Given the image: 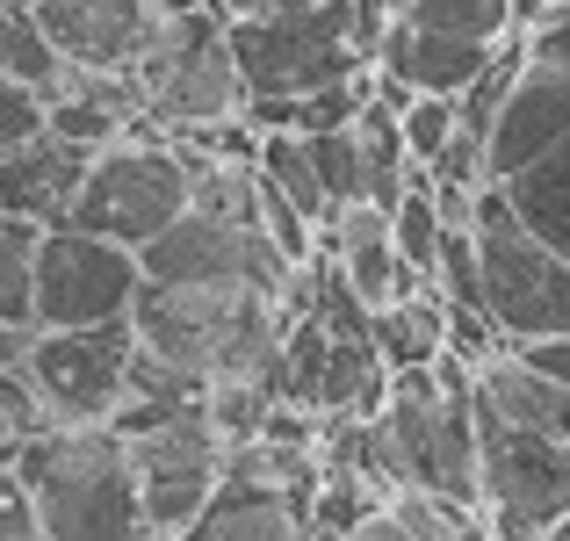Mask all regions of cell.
Listing matches in <instances>:
<instances>
[{"label": "cell", "mask_w": 570, "mask_h": 541, "mask_svg": "<svg viewBox=\"0 0 570 541\" xmlns=\"http://www.w3.org/2000/svg\"><path fill=\"white\" fill-rule=\"evenodd\" d=\"M347 541H412V528H404V520L390 513V505H376V513H368V520H362V528H354Z\"/></svg>", "instance_id": "obj_29"}, {"label": "cell", "mask_w": 570, "mask_h": 541, "mask_svg": "<svg viewBox=\"0 0 570 541\" xmlns=\"http://www.w3.org/2000/svg\"><path fill=\"white\" fill-rule=\"evenodd\" d=\"M311 145V167H318L325 180V195H333V209H347V203H362V145H354V124L347 130H318V138H304Z\"/></svg>", "instance_id": "obj_24"}, {"label": "cell", "mask_w": 570, "mask_h": 541, "mask_svg": "<svg viewBox=\"0 0 570 541\" xmlns=\"http://www.w3.org/2000/svg\"><path fill=\"white\" fill-rule=\"evenodd\" d=\"M203 14H217V22H253V14H275V8H296V0H195Z\"/></svg>", "instance_id": "obj_28"}, {"label": "cell", "mask_w": 570, "mask_h": 541, "mask_svg": "<svg viewBox=\"0 0 570 541\" xmlns=\"http://www.w3.org/2000/svg\"><path fill=\"white\" fill-rule=\"evenodd\" d=\"M22 8H29V0H22Z\"/></svg>", "instance_id": "obj_33"}, {"label": "cell", "mask_w": 570, "mask_h": 541, "mask_svg": "<svg viewBox=\"0 0 570 541\" xmlns=\"http://www.w3.org/2000/svg\"><path fill=\"white\" fill-rule=\"evenodd\" d=\"M138 95H145V124L167 130V138H195L209 124L246 116V87H238L232 37H224L217 14L174 8L159 51L138 66Z\"/></svg>", "instance_id": "obj_8"}, {"label": "cell", "mask_w": 570, "mask_h": 541, "mask_svg": "<svg viewBox=\"0 0 570 541\" xmlns=\"http://www.w3.org/2000/svg\"><path fill=\"white\" fill-rule=\"evenodd\" d=\"M368 340H376L383 368L404 375V368H433L448 354V304L433 289H404L397 304L368 311Z\"/></svg>", "instance_id": "obj_17"}, {"label": "cell", "mask_w": 570, "mask_h": 541, "mask_svg": "<svg viewBox=\"0 0 570 541\" xmlns=\"http://www.w3.org/2000/svg\"><path fill=\"white\" fill-rule=\"evenodd\" d=\"M390 22H412V29H433V37H462V43H513V0H390Z\"/></svg>", "instance_id": "obj_19"}, {"label": "cell", "mask_w": 570, "mask_h": 541, "mask_svg": "<svg viewBox=\"0 0 570 541\" xmlns=\"http://www.w3.org/2000/svg\"><path fill=\"white\" fill-rule=\"evenodd\" d=\"M174 541H304V505L282 499V491H261V484L224 476L217 499L195 513V528L174 534Z\"/></svg>", "instance_id": "obj_16"}, {"label": "cell", "mask_w": 570, "mask_h": 541, "mask_svg": "<svg viewBox=\"0 0 570 541\" xmlns=\"http://www.w3.org/2000/svg\"><path fill=\"white\" fill-rule=\"evenodd\" d=\"M542 541H570V513H563V520H557V528H549Z\"/></svg>", "instance_id": "obj_31"}, {"label": "cell", "mask_w": 570, "mask_h": 541, "mask_svg": "<svg viewBox=\"0 0 570 541\" xmlns=\"http://www.w3.org/2000/svg\"><path fill=\"white\" fill-rule=\"evenodd\" d=\"M43 130V95L22 80H0V153H14V145H29Z\"/></svg>", "instance_id": "obj_26"}, {"label": "cell", "mask_w": 570, "mask_h": 541, "mask_svg": "<svg viewBox=\"0 0 570 541\" xmlns=\"http://www.w3.org/2000/svg\"><path fill=\"white\" fill-rule=\"evenodd\" d=\"M174 8H195V0H174Z\"/></svg>", "instance_id": "obj_32"}, {"label": "cell", "mask_w": 570, "mask_h": 541, "mask_svg": "<svg viewBox=\"0 0 570 541\" xmlns=\"http://www.w3.org/2000/svg\"><path fill=\"white\" fill-rule=\"evenodd\" d=\"M397 130H404V159H412V167H433V159L448 153V138L462 130L455 95H412L397 109Z\"/></svg>", "instance_id": "obj_23"}, {"label": "cell", "mask_w": 570, "mask_h": 541, "mask_svg": "<svg viewBox=\"0 0 570 541\" xmlns=\"http://www.w3.org/2000/svg\"><path fill=\"white\" fill-rule=\"evenodd\" d=\"M0 541H43L37 534V505H29L14 462H0Z\"/></svg>", "instance_id": "obj_27"}, {"label": "cell", "mask_w": 570, "mask_h": 541, "mask_svg": "<svg viewBox=\"0 0 570 541\" xmlns=\"http://www.w3.org/2000/svg\"><path fill=\"white\" fill-rule=\"evenodd\" d=\"M43 541H159L138 505V470L116 426H43L14 455Z\"/></svg>", "instance_id": "obj_3"}, {"label": "cell", "mask_w": 570, "mask_h": 541, "mask_svg": "<svg viewBox=\"0 0 570 541\" xmlns=\"http://www.w3.org/2000/svg\"><path fill=\"white\" fill-rule=\"evenodd\" d=\"M109 426L124 433V447H130L145 528L159 541L188 534L195 513H203L224 484V441H217V426H209V412L203 404H116Z\"/></svg>", "instance_id": "obj_7"}, {"label": "cell", "mask_w": 570, "mask_h": 541, "mask_svg": "<svg viewBox=\"0 0 570 541\" xmlns=\"http://www.w3.org/2000/svg\"><path fill=\"white\" fill-rule=\"evenodd\" d=\"M383 22L390 0H296V8L253 14V22H224V37H232L246 101H289L376 72Z\"/></svg>", "instance_id": "obj_2"}, {"label": "cell", "mask_w": 570, "mask_h": 541, "mask_svg": "<svg viewBox=\"0 0 570 541\" xmlns=\"http://www.w3.org/2000/svg\"><path fill=\"white\" fill-rule=\"evenodd\" d=\"M29 354V325H0V368H22Z\"/></svg>", "instance_id": "obj_30"}, {"label": "cell", "mask_w": 570, "mask_h": 541, "mask_svg": "<svg viewBox=\"0 0 570 541\" xmlns=\"http://www.w3.org/2000/svg\"><path fill=\"white\" fill-rule=\"evenodd\" d=\"M484 180L542 246L570 260V66L520 58V80L484 138Z\"/></svg>", "instance_id": "obj_4"}, {"label": "cell", "mask_w": 570, "mask_h": 541, "mask_svg": "<svg viewBox=\"0 0 570 541\" xmlns=\"http://www.w3.org/2000/svg\"><path fill=\"white\" fill-rule=\"evenodd\" d=\"M29 8L51 51L72 72H101V80H138V66L174 22V0H29Z\"/></svg>", "instance_id": "obj_12"}, {"label": "cell", "mask_w": 570, "mask_h": 541, "mask_svg": "<svg viewBox=\"0 0 570 541\" xmlns=\"http://www.w3.org/2000/svg\"><path fill=\"white\" fill-rule=\"evenodd\" d=\"M441 238H448V224H441V209H433L426 167H412V180H404V195H397V209H390V246H397V260H404V275H412V282H433Z\"/></svg>", "instance_id": "obj_21"}, {"label": "cell", "mask_w": 570, "mask_h": 541, "mask_svg": "<svg viewBox=\"0 0 570 541\" xmlns=\"http://www.w3.org/2000/svg\"><path fill=\"white\" fill-rule=\"evenodd\" d=\"M476 404L484 412H499L505 426H528V433H549V441L570 447V383H557V375L528 368L513 347H499L476 368Z\"/></svg>", "instance_id": "obj_15"}, {"label": "cell", "mask_w": 570, "mask_h": 541, "mask_svg": "<svg viewBox=\"0 0 570 541\" xmlns=\"http://www.w3.org/2000/svg\"><path fill=\"white\" fill-rule=\"evenodd\" d=\"M203 167H209V159H195L181 138L138 124L130 138H116L109 153L87 159L66 224H80V232H95V238H116V246L145 253L195 203V174H203Z\"/></svg>", "instance_id": "obj_5"}, {"label": "cell", "mask_w": 570, "mask_h": 541, "mask_svg": "<svg viewBox=\"0 0 570 541\" xmlns=\"http://www.w3.org/2000/svg\"><path fill=\"white\" fill-rule=\"evenodd\" d=\"M253 174H261L267 188H275L282 203H289L296 217L311 224V232H325V224H333V195H325L318 167H311V145H304V138H289V130H261Z\"/></svg>", "instance_id": "obj_18"}, {"label": "cell", "mask_w": 570, "mask_h": 541, "mask_svg": "<svg viewBox=\"0 0 570 541\" xmlns=\"http://www.w3.org/2000/svg\"><path fill=\"white\" fill-rule=\"evenodd\" d=\"M0 80L37 87L43 101L66 87V58L51 51V37H43L37 8H22V0H0Z\"/></svg>", "instance_id": "obj_20"}, {"label": "cell", "mask_w": 570, "mask_h": 541, "mask_svg": "<svg viewBox=\"0 0 570 541\" xmlns=\"http://www.w3.org/2000/svg\"><path fill=\"white\" fill-rule=\"evenodd\" d=\"M138 333L124 325H95V333H29L22 375L43 397L51 426H109L124 404V375Z\"/></svg>", "instance_id": "obj_11"}, {"label": "cell", "mask_w": 570, "mask_h": 541, "mask_svg": "<svg viewBox=\"0 0 570 541\" xmlns=\"http://www.w3.org/2000/svg\"><path fill=\"white\" fill-rule=\"evenodd\" d=\"M138 289H145V267L130 246L95 238L80 224H43V238H37V333L124 325Z\"/></svg>", "instance_id": "obj_9"}, {"label": "cell", "mask_w": 570, "mask_h": 541, "mask_svg": "<svg viewBox=\"0 0 570 541\" xmlns=\"http://www.w3.org/2000/svg\"><path fill=\"white\" fill-rule=\"evenodd\" d=\"M470 238H476V282H484V318L499 325L505 347L528 340H570V260L528 232L505 209V195L476 188L470 203Z\"/></svg>", "instance_id": "obj_6"}, {"label": "cell", "mask_w": 570, "mask_h": 541, "mask_svg": "<svg viewBox=\"0 0 570 541\" xmlns=\"http://www.w3.org/2000/svg\"><path fill=\"white\" fill-rule=\"evenodd\" d=\"M282 325H289V296L267 289H174V282H145L130 304V333L145 354L181 368L195 390L217 383H267L282 375ZM282 397V390H275Z\"/></svg>", "instance_id": "obj_1"}, {"label": "cell", "mask_w": 570, "mask_h": 541, "mask_svg": "<svg viewBox=\"0 0 570 541\" xmlns=\"http://www.w3.org/2000/svg\"><path fill=\"white\" fill-rule=\"evenodd\" d=\"M37 238L43 224L0 217V325H29V333H37Z\"/></svg>", "instance_id": "obj_22"}, {"label": "cell", "mask_w": 570, "mask_h": 541, "mask_svg": "<svg viewBox=\"0 0 570 541\" xmlns=\"http://www.w3.org/2000/svg\"><path fill=\"white\" fill-rule=\"evenodd\" d=\"M43 426H51V412H43V397L29 390V375L0 368V462H14Z\"/></svg>", "instance_id": "obj_25"}, {"label": "cell", "mask_w": 570, "mask_h": 541, "mask_svg": "<svg viewBox=\"0 0 570 541\" xmlns=\"http://www.w3.org/2000/svg\"><path fill=\"white\" fill-rule=\"evenodd\" d=\"M491 58H499V51H484V43L433 37V29H412V22H383L376 80L397 87V95H462Z\"/></svg>", "instance_id": "obj_14"}, {"label": "cell", "mask_w": 570, "mask_h": 541, "mask_svg": "<svg viewBox=\"0 0 570 541\" xmlns=\"http://www.w3.org/2000/svg\"><path fill=\"white\" fill-rule=\"evenodd\" d=\"M145 282H174V289H267V296H289L296 267L275 253V238L261 224H238V217H217V209H181L153 246L138 253Z\"/></svg>", "instance_id": "obj_10"}, {"label": "cell", "mask_w": 570, "mask_h": 541, "mask_svg": "<svg viewBox=\"0 0 570 541\" xmlns=\"http://www.w3.org/2000/svg\"><path fill=\"white\" fill-rule=\"evenodd\" d=\"M80 145L51 138V130H37L29 145H14V153H0V217H29V224H66L72 195H80V174H87Z\"/></svg>", "instance_id": "obj_13"}]
</instances>
